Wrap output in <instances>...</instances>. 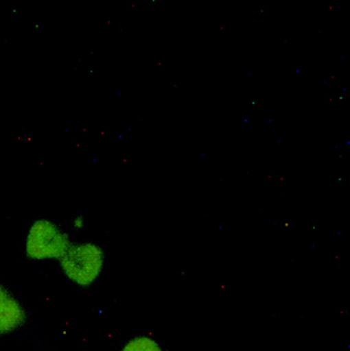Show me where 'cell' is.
<instances>
[{
  "label": "cell",
  "mask_w": 350,
  "mask_h": 351,
  "mask_svg": "<svg viewBox=\"0 0 350 351\" xmlns=\"http://www.w3.org/2000/svg\"><path fill=\"white\" fill-rule=\"evenodd\" d=\"M65 276L80 287L91 286L104 269L106 252L94 241H80L70 245L60 261Z\"/></svg>",
  "instance_id": "cell-2"
},
{
  "label": "cell",
  "mask_w": 350,
  "mask_h": 351,
  "mask_svg": "<svg viewBox=\"0 0 350 351\" xmlns=\"http://www.w3.org/2000/svg\"><path fill=\"white\" fill-rule=\"evenodd\" d=\"M25 312L16 298L0 285V335L10 333L25 322Z\"/></svg>",
  "instance_id": "cell-3"
},
{
  "label": "cell",
  "mask_w": 350,
  "mask_h": 351,
  "mask_svg": "<svg viewBox=\"0 0 350 351\" xmlns=\"http://www.w3.org/2000/svg\"><path fill=\"white\" fill-rule=\"evenodd\" d=\"M123 351H162L159 343L150 338L140 337L128 342Z\"/></svg>",
  "instance_id": "cell-4"
},
{
  "label": "cell",
  "mask_w": 350,
  "mask_h": 351,
  "mask_svg": "<svg viewBox=\"0 0 350 351\" xmlns=\"http://www.w3.org/2000/svg\"><path fill=\"white\" fill-rule=\"evenodd\" d=\"M73 243L69 232L50 217H36L28 225L24 253L31 261H60Z\"/></svg>",
  "instance_id": "cell-1"
},
{
  "label": "cell",
  "mask_w": 350,
  "mask_h": 351,
  "mask_svg": "<svg viewBox=\"0 0 350 351\" xmlns=\"http://www.w3.org/2000/svg\"><path fill=\"white\" fill-rule=\"evenodd\" d=\"M86 225H87V219H86V216H83V215H77V216H74V219L71 220V226H73L75 230L84 229Z\"/></svg>",
  "instance_id": "cell-5"
}]
</instances>
